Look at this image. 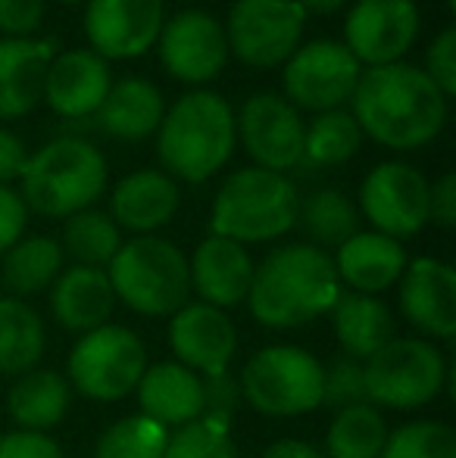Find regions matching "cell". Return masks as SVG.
<instances>
[{
    "mask_svg": "<svg viewBox=\"0 0 456 458\" xmlns=\"http://www.w3.org/2000/svg\"><path fill=\"white\" fill-rule=\"evenodd\" d=\"M350 103L363 138L400 153L432 144L447 122V97L409 63L363 69Z\"/></svg>",
    "mask_w": 456,
    "mask_h": 458,
    "instance_id": "1",
    "label": "cell"
},
{
    "mask_svg": "<svg viewBox=\"0 0 456 458\" xmlns=\"http://www.w3.org/2000/svg\"><path fill=\"white\" fill-rule=\"evenodd\" d=\"M341 293L331 253L313 243H285L254 268L247 309L262 327L291 331L329 315Z\"/></svg>",
    "mask_w": 456,
    "mask_h": 458,
    "instance_id": "2",
    "label": "cell"
},
{
    "mask_svg": "<svg viewBox=\"0 0 456 458\" xmlns=\"http://www.w3.org/2000/svg\"><path fill=\"white\" fill-rule=\"evenodd\" d=\"M235 109L216 91L182 94L157 131V157L172 182L201 184L228 165L235 153Z\"/></svg>",
    "mask_w": 456,
    "mask_h": 458,
    "instance_id": "3",
    "label": "cell"
},
{
    "mask_svg": "<svg viewBox=\"0 0 456 458\" xmlns=\"http://www.w3.org/2000/svg\"><path fill=\"white\" fill-rule=\"evenodd\" d=\"M107 157L82 138H56L31 153L19 175V197L29 212L47 218H69L91 209L107 193Z\"/></svg>",
    "mask_w": 456,
    "mask_h": 458,
    "instance_id": "4",
    "label": "cell"
},
{
    "mask_svg": "<svg viewBox=\"0 0 456 458\" xmlns=\"http://www.w3.org/2000/svg\"><path fill=\"white\" fill-rule=\"evenodd\" d=\"M300 193L288 175L237 169L222 182L210 212V234L241 243H269L297 225Z\"/></svg>",
    "mask_w": 456,
    "mask_h": 458,
    "instance_id": "5",
    "label": "cell"
},
{
    "mask_svg": "<svg viewBox=\"0 0 456 458\" xmlns=\"http://www.w3.org/2000/svg\"><path fill=\"white\" fill-rule=\"evenodd\" d=\"M107 277L116 302L144 318H169L191 296L188 256L157 234L122 241L119 253L107 266Z\"/></svg>",
    "mask_w": 456,
    "mask_h": 458,
    "instance_id": "6",
    "label": "cell"
},
{
    "mask_svg": "<svg viewBox=\"0 0 456 458\" xmlns=\"http://www.w3.org/2000/svg\"><path fill=\"white\" fill-rule=\"evenodd\" d=\"M325 365L316 352L294 344L256 350L237 371L244 405L266 418H300L323 409Z\"/></svg>",
    "mask_w": 456,
    "mask_h": 458,
    "instance_id": "7",
    "label": "cell"
},
{
    "mask_svg": "<svg viewBox=\"0 0 456 458\" xmlns=\"http://www.w3.org/2000/svg\"><path fill=\"white\" fill-rule=\"evenodd\" d=\"M366 399L375 409L416 411L434 403L451 384V362L426 337H394L363 362Z\"/></svg>",
    "mask_w": 456,
    "mask_h": 458,
    "instance_id": "8",
    "label": "cell"
},
{
    "mask_svg": "<svg viewBox=\"0 0 456 458\" xmlns=\"http://www.w3.org/2000/svg\"><path fill=\"white\" fill-rule=\"evenodd\" d=\"M147 371V346L125 325H104L75 340L66 362V380L73 390L94 403H119L138 390Z\"/></svg>",
    "mask_w": 456,
    "mask_h": 458,
    "instance_id": "9",
    "label": "cell"
},
{
    "mask_svg": "<svg viewBox=\"0 0 456 458\" xmlns=\"http://www.w3.org/2000/svg\"><path fill=\"white\" fill-rule=\"evenodd\" d=\"M222 29L228 56L250 69H275L304 44L306 13L297 0H235Z\"/></svg>",
    "mask_w": 456,
    "mask_h": 458,
    "instance_id": "10",
    "label": "cell"
},
{
    "mask_svg": "<svg viewBox=\"0 0 456 458\" xmlns=\"http://www.w3.org/2000/svg\"><path fill=\"white\" fill-rule=\"evenodd\" d=\"M359 75H363V66L353 60V54L341 41L316 38V41L300 44L281 69L285 100L297 113L306 109L319 115L329 109H344V103H350L357 91Z\"/></svg>",
    "mask_w": 456,
    "mask_h": 458,
    "instance_id": "11",
    "label": "cell"
},
{
    "mask_svg": "<svg viewBox=\"0 0 456 458\" xmlns=\"http://www.w3.org/2000/svg\"><path fill=\"white\" fill-rule=\"evenodd\" d=\"M428 178L419 169L391 159L378 163L359 187V209L372 231L394 241L416 237L428 225Z\"/></svg>",
    "mask_w": 456,
    "mask_h": 458,
    "instance_id": "12",
    "label": "cell"
},
{
    "mask_svg": "<svg viewBox=\"0 0 456 458\" xmlns=\"http://www.w3.org/2000/svg\"><path fill=\"white\" fill-rule=\"evenodd\" d=\"M235 134L256 169L288 175L304 165L306 125L281 94H254L235 113Z\"/></svg>",
    "mask_w": 456,
    "mask_h": 458,
    "instance_id": "13",
    "label": "cell"
},
{
    "mask_svg": "<svg viewBox=\"0 0 456 458\" xmlns=\"http://www.w3.org/2000/svg\"><path fill=\"white\" fill-rule=\"evenodd\" d=\"M422 29L416 0H357L344 19V47L359 66L403 63Z\"/></svg>",
    "mask_w": 456,
    "mask_h": 458,
    "instance_id": "14",
    "label": "cell"
},
{
    "mask_svg": "<svg viewBox=\"0 0 456 458\" xmlns=\"http://www.w3.org/2000/svg\"><path fill=\"white\" fill-rule=\"evenodd\" d=\"M157 47L163 69L185 85H207L219 79L228 63L226 29L203 10H182L166 19Z\"/></svg>",
    "mask_w": 456,
    "mask_h": 458,
    "instance_id": "15",
    "label": "cell"
},
{
    "mask_svg": "<svg viewBox=\"0 0 456 458\" xmlns=\"http://www.w3.org/2000/svg\"><path fill=\"white\" fill-rule=\"evenodd\" d=\"M163 0H88L85 35L100 60H134L163 31Z\"/></svg>",
    "mask_w": 456,
    "mask_h": 458,
    "instance_id": "16",
    "label": "cell"
},
{
    "mask_svg": "<svg viewBox=\"0 0 456 458\" xmlns=\"http://www.w3.org/2000/svg\"><path fill=\"white\" fill-rule=\"evenodd\" d=\"M400 315L419 331V337L453 340L456 334V272L444 259L419 256L409 259L397 281Z\"/></svg>",
    "mask_w": 456,
    "mask_h": 458,
    "instance_id": "17",
    "label": "cell"
},
{
    "mask_svg": "<svg viewBox=\"0 0 456 458\" xmlns=\"http://www.w3.org/2000/svg\"><path fill=\"white\" fill-rule=\"evenodd\" d=\"M169 350L178 365L201 377L231 371L237 352V327L228 312L207 302H185L169 315Z\"/></svg>",
    "mask_w": 456,
    "mask_h": 458,
    "instance_id": "18",
    "label": "cell"
},
{
    "mask_svg": "<svg viewBox=\"0 0 456 458\" xmlns=\"http://www.w3.org/2000/svg\"><path fill=\"white\" fill-rule=\"evenodd\" d=\"M254 268L256 262L247 253V247L228 241V237L210 234L197 243L194 256L188 259L191 290L201 296V302L228 312V309L247 302Z\"/></svg>",
    "mask_w": 456,
    "mask_h": 458,
    "instance_id": "19",
    "label": "cell"
},
{
    "mask_svg": "<svg viewBox=\"0 0 456 458\" xmlns=\"http://www.w3.org/2000/svg\"><path fill=\"white\" fill-rule=\"evenodd\" d=\"M113 88L110 63L94 50H63L44 79V103L60 119H88L100 109Z\"/></svg>",
    "mask_w": 456,
    "mask_h": 458,
    "instance_id": "20",
    "label": "cell"
},
{
    "mask_svg": "<svg viewBox=\"0 0 456 458\" xmlns=\"http://www.w3.org/2000/svg\"><path fill=\"white\" fill-rule=\"evenodd\" d=\"M56 44L54 38H0V119H22L44 100Z\"/></svg>",
    "mask_w": 456,
    "mask_h": 458,
    "instance_id": "21",
    "label": "cell"
},
{
    "mask_svg": "<svg viewBox=\"0 0 456 458\" xmlns=\"http://www.w3.org/2000/svg\"><path fill=\"white\" fill-rule=\"evenodd\" d=\"M182 206L178 182H172L163 169H141L125 175L110 193V218L119 231H132L134 237H147L166 228Z\"/></svg>",
    "mask_w": 456,
    "mask_h": 458,
    "instance_id": "22",
    "label": "cell"
},
{
    "mask_svg": "<svg viewBox=\"0 0 456 458\" xmlns=\"http://www.w3.org/2000/svg\"><path fill=\"white\" fill-rule=\"evenodd\" d=\"M141 415L166 430H178L203 418V377L191 368L172 362L147 365L138 380Z\"/></svg>",
    "mask_w": 456,
    "mask_h": 458,
    "instance_id": "23",
    "label": "cell"
},
{
    "mask_svg": "<svg viewBox=\"0 0 456 458\" xmlns=\"http://www.w3.org/2000/svg\"><path fill=\"white\" fill-rule=\"evenodd\" d=\"M116 293L104 268L73 266L63 268L50 284V315L69 334H88L110 325L116 312Z\"/></svg>",
    "mask_w": 456,
    "mask_h": 458,
    "instance_id": "24",
    "label": "cell"
},
{
    "mask_svg": "<svg viewBox=\"0 0 456 458\" xmlns=\"http://www.w3.org/2000/svg\"><path fill=\"white\" fill-rule=\"evenodd\" d=\"M338 281L347 284L353 293L378 296L400 281L407 268V250L394 237H384L378 231H357L350 241H344L331 256Z\"/></svg>",
    "mask_w": 456,
    "mask_h": 458,
    "instance_id": "25",
    "label": "cell"
},
{
    "mask_svg": "<svg viewBox=\"0 0 456 458\" xmlns=\"http://www.w3.org/2000/svg\"><path fill=\"white\" fill-rule=\"evenodd\" d=\"M163 115L166 100L157 85H151L147 79H122L113 81L110 94L94 113V122L107 138L138 144L159 131Z\"/></svg>",
    "mask_w": 456,
    "mask_h": 458,
    "instance_id": "26",
    "label": "cell"
},
{
    "mask_svg": "<svg viewBox=\"0 0 456 458\" xmlns=\"http://www.w3.org/2000/svg\"><path fill=\"white\" fill-rule=\"evenodd\" d=\"M331 325H335V340L347 359L366 362L375 356L384 344L397 337L394 312L384 300L369 293H341L331 309Z\"/></svg>",
    "mask_w": 456,
    "mask_h": 458,
    "instance_id": "27",
    "label": "cell"
},
{
    "mask_svg": "<svg viewBox=\"0 0 456 458\" xmlns=\"http://www.w3.org/2000/svg\"><path fill=\"white\" fill-rule=\"evenodd\" d=\"M69 405H73V386L60 371L50 368H31L19 374L6 390V411L19 430L47 434L69 415Z\"/></svg>",
    "mask_w": 456,
    "mask_h": 458,
    "instance_id": "28",
    "label": "cell"
},
{
    "mask_svg": "<svg viewBox=\"0 0 456 458\" xmlns=\"http://www.w3.org/2000/svg\"><path fill=\"white\" fill-rule=\"evenodd\" d=\"M0 284H4L6 296H35L50 290V284L56 281V275L63 272V247L56 237L47 234H31L16 241L4 256H0Z\"/></svg>",
    "mask_w": 456,
    "mask_h": 458,
    "instance_id": "29",
    "label": "cell"
},
{
    "mask_svg": "<svg viewBox=\"0 0 456 458\" xmlns=\"http://www.w3.org/2000/svg\"><path fill=\"white\" fill-rule=\"evenodd\" d=\"M47 350V331L35 309L16 296H0V374H19L38 368Z\"/></svg>",
    "mask_w": 456,
    "mask_h": 458,
    "instance_id": "30",
    "label": "cell"
},
{
    "mask_svg": "<svg viewBox=\"0 0 456 458\" xmlns=\"http://www.w3.org/2000/svg\"><path fill=\"white\" fill-rule=\"evenodd\" d=\"M294 228H304V234L310 237L313 247L329 253V247L338 250L359 231L357 203L344 191H338V187H319L306 199H300L297 225Z\"/></svg>",
    "mask_w": 456,
    "mask_h": 458,
    "instance_id": "31",
    "label": "cell"
},
{
    "mask_svg": "<svg viewBox=\"0 0 456 458\" xmlns=\"http://www.w3.org/2000/svg\"><path fill=\"white\" fill-rule=\"evenodd\" d=\"M388 421L382 409L363 403L350 409L335 411L325 434V458H382V449L388 443Z\"/></svg>",
    "mask_w": 456,
    "mask_h": 458,
    "instance_id": "32",
    "label": "cell"
},
{
    "mask_svg": "<svg viewBox=\"0 0 456 458\" xmlns=\"http://www.w3.org/2000/svg\"><path fill=\"white\" fill-rule=\"evenodd\" d=\"M63 256L75 259V266L85 268H104L113 262V256L122 247V231L110 218V212L100 209H82L66 218L63 225Z\"/></svg>",
    "mask_w": 456,
    "mask_h": 458,
    "instance_id": "33",
    "label": "cell"
},
{
    "mask_svg": "<svg viewBox=\"0 0 456 458\" xmlns=\"http://www.w3.org/2000/svg\"><path fill=\"white\" fill-rule=\"evenodd\" d=\"M359 147H363V131H359L350 109H329L306 125L304 163L316 165V169L344 165L357 157Z\"/></svg>",
    "mask_w": 456,
    "mask_h": 458,
    "instance_id": "34",
    "label": "cell"
},
{
    "mask_svg": "<svg viewBox=\"0 0 456 458\" xmlns=\"http://www.w3.org/2000/svg\"><path fill=\"white\" fill-rule=\"evenodd\" d=\"M172 430L138 415H125L104 428L94 443V458H163Z\"/></svg>",
    "mask_w": 456,
    "mask_h": 458,
    "instance_id": "35",
    "label": "cell"
},
{
    "mask_svg": "<svg viewBox=\"0 0 456 458\" xmlns=\"http://www.w3.org/2000/svg\"><path fill=\"white\" fill-rule=\"evenodd\" d=\"M382 458H456V434L451 424L432 418L409 421L391 430Z\"/></svg>",
    "mask_w": 456,
    "mask_h": 458,
    "instance_id": "36",
    "label": "cell"
},
{
    "mask_svg": "<svg viewBox=\"0 0 456 458\" xmlns=\"http://www.w3.org/2000/svg\"><path fill=\"white\" fill-rule=\"evenodd\" d=\"M163 458H241V453H237L228 428L201 418V421L172 430Z\"/></svg>",
    "mask_w": 456,
    "mask_h": 458,
    "instance_id": "37",
    "label": "cell"
},
{
    "mask_svg": "<svg viewBox=\"0 0 456 458\" xmlns=\"http://www.w3.org/2000/svg\"><path fill=\"white\" fill-rule=\"evenodd\" d=\"M366 399V374L363 362L357 359H335L331 365H325L323 374V405H329L331 411L350 409V405H363Z\"/></svg>",
    "mask_w": 456,
    "mask_h": 458,
    "instance_id": "38",
    "label": "cell"
},
{
    "mask_svg": "<svg viewBox=\"0 0 456 458\" xmlns=\"http://www.w3.org/2000/svg\"><path fill=\"white\" fill-rule=\"evenodd\" d=\"M244 409V396H241V384H237L235 371H222V374H210L203 377V418L213 424L231 430L237 411Z\"/></svg>",
    "mask_w": 456,
    "mask_h": 458,
    "instance_id": "39",
    "label": "cell"
},
{
    "mask_svg": "<svg viewBox=\"0 0 456 458\" xmlns=\"http://www.w3.org/2000/svg\"><path fill=\"white\" fill-rule=\"evenodd\" d=\"M426 75L447 100L456 94V29H444L441 35H434L432 47L426 50Z\"/></svg>",
    "mask_w": 456,
    "mask_h": 458,
    "instance_id": "40",
    "label": "cell"
},
{
    "mask_svg": "<svg viewBox=\"0 0 456 458\" xmlns=\"http://www.w3.org/2000/svg\"><path fill=\"white\" fill-rule=\"evenodd\" d=\"M44 0H0V35L31 38L41 29Z\"/></svg>",
    "mask_w": 456,
    "mask_h": 458,
    "instance_id": "41",
    "label": "cell"
},
{
    "mask_svg": "<svg viewBox=\"0 0 456 458\" xmlns=\"http://www.w3.org/2000/svg\"><path fill=\"white\" fill-rule=\"evenodd\" d=\"M0 458H66L63 446L50 434L10 430L0 434Z\"/></svg>",
    "mask_w": 456,
    "mask_h": 458,
    "instance_id": "42",
    "label": "cell"
},
{
    "mask_svg": "<svg viewBox=\"0 0 456 458\" xmlns=\"http://www.w3.org/2000/svg\"><path fill=\"white\" fill-rule=\"evenodd\" d=\"M25 225H29V206H25V199L19 197L16 187L0 184V256L16 241H22Z\"/></svg>",
    "mask_w": 456,
    "mask_h": 458,
    "instance_id": "43",
    "label": "cell"
},
{
    "mask_svg": "<svg viewBox=\"0 0 456 458\" xmlns=\"http://www.w3.org/2000/svg\"><path fill=\"white\" fill-rule=\"evenodd\" d=\"M428 222L451 231L456 225V175L447 172L428 191Z\"/></svg>",
    "mask_w": 456,
    "mask_h": 458,
    "instance_id": "44",
    "label": "cell"
},
{
    "mask_svg": "<svg viewBox=\"0 0 456 458\" xmlns=\"http://www.w3.org/2000/svg\"><path fill=\"white\" fill-rule=\"evenodd\" d=\"M25 159H29V153H25L22 138L6 131V128H0V184L19 182Z\"/></svg>",
    "mask_w": 456,
    "mask_h": 458,
    "instance_id": "45",
    "label": "cell"
},
{
    "mask_svg": "<svg viewBox=\"0 0 456 458\" xmlns=\"http://www.w3.org/2000/svg\"><path fill=\"white\" fill-rule=\"evenodd\" d=\"M260 458H325V455H323V449H316L313 443L288 437V440H275L272 446L262 449Z\"/></svg>",
    "mask_w": 456,
    "mask_h": 458,
    "instance_id": "46",
    "label": "cell"
},
{
    "mask_svg": "<svg viewBox=\"0 0 456 458\" xmlns=\"http://www.w3.org/2000/svg\"><path fill=\"white\" fill-rule=\"evenodd\" d=\"M347 0H297L300 10L310 16V13H316V16H329V13H338Z\"/></svg>",
    "mask_w": 456,
    "mask_h": 458,
    "instance_id": "47",
    "label": "cell"
},
{
    "mask_svg": "<svg viewBox=\"0 0 456 458\" xmlns=\"http://www.w3.org/2000/svg\"><path fill=\"white\" fill-rule=\"evenodd\" d=\"M56 4H88V0H56Z\"/></svg>",
    "mask_w": 456,
    "mask_h": 458,
    "instance_id": "48",
    "label": "cell"
},
{
    "mask_svg": "<svg viewBox=\"0 0 456 458\" xmlns=\"http://www.w3.org/2000/svg\"><path fill=\"white\" fill-rule=\"evenodd\" d=\"M447 10H451V13L456 10V0H447Z\"/></svg>",
    "mask_w": 456,
    "mask_h": 458,
    "instance_id": "49",
    "label": "cell"
},
{
    "mask_svg": "<svg viewBox=\"0 0 456 458\" xmlns=\"http://www.w3.org/2000/svg\"><path fill=\"white\" fill-rule=\"evenodd\" d=\"M182 4H197V0H182Z\"/></svg>",
    "mask_w": 456,
    "mask_h": 458,
    "instance_id": "50",
    "label": "cell"
}]
</instances>
